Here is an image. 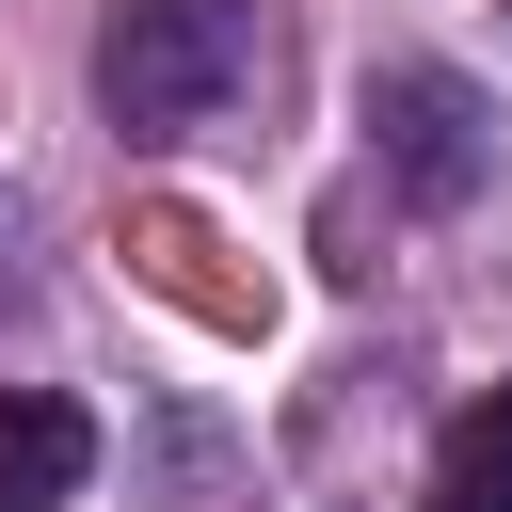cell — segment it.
Masks as SVG:
<instances>
[{"label": "cell", "instance_id": "cell-4", "mask_svg": "<svg viewBox=\"0 0 512 512\" xmlns=\"http://www.w3.org/2000/svg\"><path fill=\"white\" fill-rule=\"evenodd\" d=\"M432 512H512V384L432 432Z\"/></svg>", "mask_w": 512, "mask_h": 512}, {"label": "cell", "instance_id": "cell-1", "mask_svg": "<svg viewBox=\"0 0 512 512\" xmlns=\"http://www.w3.org/2000/svg\"><path fill=\"white\" fill-rule=\"evenodd\" d=\"M256 64V0H112L96 32V112L128 144H192Z\"/></svg>", "mask_w": 512, "mask_h": 512}, {"label": "cell", "instance_id": "cell-3", "mask_svg": "<svg viewBox=\"0 0 512 512\" xmlns=\"http://www.w3.org/2000/svg\"><path fill=\"white\" fill-rule=\"evenodd\" d=\"M96 480V416L48 384H0V512H64Z\"/></svg>", "mask_w": 512, "mask_h": 512}, {"label": "cell", "instance_id": "cell-2", "mask_svg": "<svg viewBox=\"0 0 512 512\" xmlns=\"http://www.w3.org/2000/svg\"><path fill=\"white\" fill-rule=\"evenodd\" d=\"M368 160L416 192V208H464L496 176V96L464 64H368Z\"/></svg>", "mask_w": 512, "mask_h": 512}]
</instances>
